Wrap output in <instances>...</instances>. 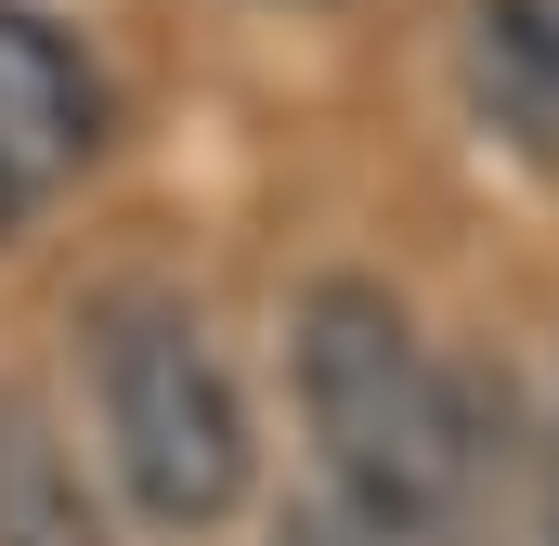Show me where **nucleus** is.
Listing matches in <instances>:
<instances>
[{"label": "nucleus", "mask_w": 559, "mask_h": 546, "mask_svg": "<svg viewBox=\"0 0 559 546\" xmlns=\"http://www.w3.org/2000/svg\"><path fill=\"white\" fill-rule=\"evenodd\" d=\"M299 416H312V455L338 495H378V508H417V521H468L495 455H508V391L468 378L455 352H429L417 312L378 286V273H325L299 286Z\"/></svg>", "instance_id": "obj_1"}, {"label": "nucleus", "mask_w": 559, "mask_h": 546, "mask_svg": "<svg viewBox=\"0 0 559 546\" xmlns=\"http://www.w3.org/2000/svg\"><path fill=\"white\" fill-rule=\"evenodd\" d=\"M0 546H105V495L66 442V416L0 378Z\"/></svg>", "instance_id": "obj_4"}, {"label": "nucleus", "mask_w": 559, "mask_h": 546, "mask_svg": "<svg viewBox=\"0 0 559 546\" xmlns=\"http://www.w3.org/2000/svg\"><path fill=\"white\" fill-rule=\"evenodd\" d=\"M26 209H39V182H26V169H0V235H13Z\"/></svg>", "instance_id": "obj_7"}, {"label": "nucleus", "mask_w": 559, "mask_h": 546, "mask_svg": "<svg viewBox=\"0 0 559 546\" xmlns=\"http://www.w3.org/2000/svg\"><path fill=\"white\" fill-rule=\"evenodd\" d=\"M274 546H468V521H417V508H378V495L312 482V495L274 521Z\"/></svg>", "instance_id": "obj_5"}, {"label": "nucleus", "mask_w": 559, "mask_h": 546, "mask_svg": "<svg viewBox=\"0 0 559 546\" xmlns=\"http://www.w3.org/2000/svg\"><path fill=\"white\" fill-rule=\"evenodd\" d=\"M92 429H105L118 495H131L143 521H169V534L235 521L248 482H261L248 391H235L222 339L195 325V299H169V286L92 299Z\"/></svg>", "instance_id": "obj_2"}, {"label": "nucleus", "mask_w": 559, "mask_h": 546, "mask_svg": "<svg viewBox=\"0 0 559 546\" xmlns=\"http://www.w3.org/2000/svg\"><path fill=\"white\" fill-rule=\"evenodd\" d=\"M534 546H559V482H547V521H534Z\"/></svg>", "instance_id": "obj_8"}, {"label": "nucleus", "mask_w": 559, "mask_h": 546, "mask_svg": "<svg viewBox=\"0 0 559 546\" xmlns=\"http://www.w3.org/2000/svg\"><path fill=\"white\" fill-rule=\"evenodd\" d=\"M481 26H495V39H508L521 66H547V79H559V0H495Z\"/></svg>", "instance_id": "obj_6"}, {"label": "nucleus", "mask_w": 559, "mask_h": 546, "mask_svg": "<svg viewBox=\"0 0 559 546\" xmlns=\"http://www.w3.org/2000/svg\"><path fill=\"white\" fill-rule=\"evenodd\" d=\"M105 143V79L79 66V39L26 0H0V169H26L39 195Z\"/></svg>", "instance_id": "obj_3"}]
</instances>
